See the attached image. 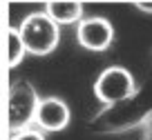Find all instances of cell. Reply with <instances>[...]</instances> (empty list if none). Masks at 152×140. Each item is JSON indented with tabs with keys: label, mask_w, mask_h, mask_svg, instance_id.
Masks as SVG:
<instances>
[{
	"label": "cell",
	"mask_w": 152,
	"mask_h": 140,
	"mask_svg": "<svg viewBox=\"0 0 152 140\" xmlns=\"http://www.w3.org/2000/svg\"><path fill=\"white\" fill-rule=\"evenodd\" d=\"M18 36L27 53L31 56H49L61 42V25L47 11H34L20 22Z\"/></svg>",
	"instance_id": "1"
},
{
	"label": "cell",
	"mask_w": 152,
	"mask_h": 140,
	"mask_svg": "<svg viewBox=\"0 0 152 140\" xmlns=\"http://www.w3.org/2000/svg\"><path fill=\"white\" fill-rule=\"evenodd\" d=\"M40 102L36 87L25 78H14L9 82L7 109H9V131H23L36 122V109Z\"/></svg>",
	"instance_id": "2"
},
{
	"label": "cell",
	"mask_w": 152,
	"mask_h": 140,
	"mask_svg": "<svg viewBox=\"0 0 152 140\" xmlns=\"http://www.w3.org/2000/svg\"><path fill=\"white\" fill-rule=\"evenodd\" d=\"M139 93L137 80L125 67H107L94 80V96L105 109H112L116 102L130 100Z\"/></svg>",
	"instance_id": "3"
},
{
	"label": "cell",
	"mask_w": 152,
	"mask_h": 140,
	"mask_svg": "<svg viewBox=\"0 0 152 140\" xmlns=\"http://www.w3.org/2000/svg\"><path fill=\"white\" fill-rule=\"evenodd\" d=\"M78 27H76V40L83 49L87 51H107L110 45L114 40V27L107 18H101V16H94V18H81L78 20Z\"/></svg>",
	"instance_id": "4"
},
{
	"label": "cell",
	"mask_w": 152,
	"mask_h": 140,
	"mask_svg": "<svg viewBox=\"0 0 152 140\" xmlns=\"http://www.w3.org/2000/svg\"><path fill=\"white\" fill-rule=\"evenodd\" d=\"M72 122V111L67 107L65 100L49 96V98H40L36 109V122L34 125L40 131H63Z\"/></svg>",
	"instance_id": "5"
},
{
	"label": "cell",
	"mask_w": 152,
	"mask_h": 140,
	"mask_svg": "<svg viewBox=\"0 0 152 140\" xmlns=\"http://www.w3.org/2000/svg\"><path fill=\"white\" fill-rule=\"evenodd\" d=\"M45 11L58 25H74L83 18V2H78V0H49V2H45Z\"/></svg>",
	"instance_id": "6"
},
{
	"label": "cell",
	"mask_w": 152,
	"mask_h": 140,
	"mask_svg": "<svg viewBox=\"0 0 152 140\" xmlns=\"http://www.w3.org/2000/svg\"><path fill=\"white\" fill-rule=\"evenodd\" d=\"M25 53H27V49H25L23 40H20L18 31H16V27H9V56H7L9 69H16V67L25 60Z\"/></svg>",
	"instance_id": "7"
},
{
	"label": "cell",
	"mask_w": 152,
	"mask_h": 140,
	"mask_svg": "<svg viewBox=\"0 0 152 140\" xmlns=\"http://www.w3.org/2000/svg\"><path fill=\"white\" fill-rule=\"evenodd\" d=\"M11 140H45V136H43V131H40V129L27 127V129H23V131L11 134Z\"/></svg>",
	"instance_id": "8"
},
{
	"label": "cell",
	"mask_w": 152,
	"mask_h": 140,
	"mask_svg": "<svg viewBox=\"0 0 152 140\" xmlns=\"http://www.w3.org/2000/svg\"><path fill=\"white\" fill-rule=\"evenodd\" d=\"M141 127H143V140H152V109L141 118Z\"/></svg>",
	"instance_id": "9"
},
{
	"label": "cell",
	"mask_w": 152,
	"mask_h": 140,
	"mask_svg": "<svg viewBox=\"0 0 152 140\" xmlns=\"http://www.w3.org/2000/svg\"><path fill=\"white\" fill-rule=\"evenodd\" d=\"M134 7H137L139 11H145V14H152V0H137V2H134Z\"/></svg>",
	"instance_id": "10"
}]
</instances>
